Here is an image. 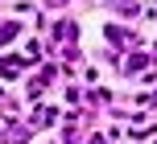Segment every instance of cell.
Listing matches in <instances>:
<instances>
[{
  "label": "cell",
  "instance_id": "6da1fadb",
  "mask_svg": "<svg viewBox=\"0 0 157 144\" xmlns=\"http://www.w3.org/2000/svg\"><path fill=\"white\" fill-rule=\"evenodd\" d=\"M17 33H21V29H17L13 21H8V25H0V41H4V45H8V41H17Z\"/></svg>",
  "mask_w": 157,
  "mask_h": 144
},
{
  "label": "cell",
  "instance_id": "7a4b0ae2",
  "mask_svg": "<svg viewBox=\"0 0 157 144\" xmlns=\"http://www.w3.org/2000/svg\"><path fill=\"white\" fill-rule=\"evenodd\" d=\"M145 62H149V58H145V54H132V58H128V62H124V66H128V70H132V74H136V70H145Z\"/></svg>",
  "mask_w": 157,
  "mask_h": 144
}]
</instances>
